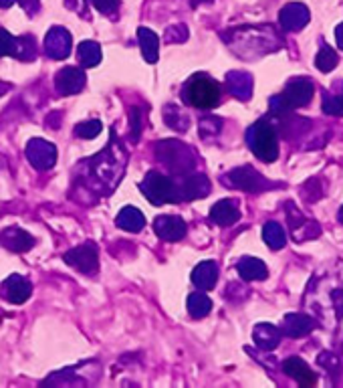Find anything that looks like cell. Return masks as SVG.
I'll use <instances>...</instances> for the list:
<instances>
[{"mask_svg":"<svg viewBox=\"0 0 343 388\" xmlns=\"http://www.w3.org/2000/svg\"><path fill=\"white\" fill-rule=\"evenodd\" d=\"M307 303L325 322L343 318V261L327 273H315L307 289Z\"/></svg>","mask_w":343,"mask_h":388,"instance_id":"cell-1","label":"cell"},{"mask_svg":"<svg viewBox=\"0 0 343 388\" xmlns=\"http://www.w3.org/2000/svg\"><path fill=\"white\" fill-rule=\"evenodd\" d=\"M246 140H249V146L256 158H261L265 162H275L279 158L277 129L273 128L267 119H261L254 126H251L249 134H246Z\"/></svg>","mask_w":343,"mask_h":388,"instance_id":"cell-2","label":"cell"},{"mask_svg":"<svg viewBox=\"0 0 343 388\" xmlns=\"http://www.w3.org/2000/svg\"><path fill=\"white\" fill-rule=\"evenodd\" d=\"M184 95H186V102L194 107L210 109L220 104V85L212 77L198 73L188 81Z\"/></svg>","mask_w":343,"mask_h":388,"instance_id":"cell-3","label":"cell"},{"mask_svg":"<svg viewBox=\"0 0 343 388\" xmlns=\"http://www.w3.org/2000/svg\"><path fill=\"white\" fill-rule=\"evenodd\" d=\"M281 95H283V99L287 102V105H289L291 109L305 107V105H309V102L313 99V95H315V85H313L311 79L295 77L285 85V91H283Z\"/></svg>","mask_w":343,"mask_h":388,"instance_id":"cell-4","label":"cell"},{"mask_svg":"<svg viewBox=\"0 0 343 388\" xmlns=\"http://www.w3.org/2000/svg\"><path fill=\"white\" fill-rule=\"evenodd\" d=\"M287 212H289V227H291V235L293 239L297 243H303V241H311V239H317L321 235V225L315 222V220L305 219L301 215V210H297L295 205H287Z\"/></svg>","mask_w":343,"mask_h":388,"instance_id":"cell-5","label":"cell"},{"mask_svg":"<svg viewBox=\"0 0 343 388\" xmlns=\"http://www.w3.org/2000/svg\"><path fill=\"white\" fill-rule=\"evenodd\" d=\"M311 18V13L305 4L301 2H291V4H285L279 13V23L283 31L293 33V31H301L303 26H307Z\"/></svg>","mask_w":343,"mask_h":388,"instance_id":"cell-6","label":"cell"},{"mask_svg":"<svg viewBox=\"0 0 343 388\" xmlns=\"http://www.w3.org/2000/svg\"><path fill=\"white\" fill-rule=\"evenodd\" d=\"M229 182L232 186L241 188V190H249V193H256V190H265L271 186V182H267L258 172L251 166L244 168L232 170L229 174Z\"/></svg>","mask_w":343,"mask_h":388,"instance_id":"cell-7","label":"cell"},{"mask_svg":"<svg viewBox=\"0 0 343 388\" xmlns=\"http://www.w3.org/2000/svg\"><path fill=\"white\" fill-rule=\"evenodd\" d=\"M283 372L287 376H291L293 380L299 387H315L317 384V374L309 368V364L305 360H301L299 356H291L283 362Z\"/></svg>","mask_w":343,"mask_h":388,"instance_id":"cell-8","label":"cell"},{"mask_svg":"<svg viewBox=\"0 0 343 388\" xmlns=\"http://www.w3.org/2000/svg\"><path fill=\"white\" fill-rule=\"evenodd\" d=\"M141 188L146 190V194L152 198V203L156 205H160V203H168V200H172L174 196V188H172V182L164 178L162 174H158V172H152L146 182L141 184Z\"/></svg>","mask_w":343,"mask_h":388,"instance_id":"cell-9","label":"cell"},{"mask_svg":"<svg viewBox=\"0 0 343 388\" xmlns=\"http://www.w3.org/2000/svg\"><path fill=\"white\" fill-rule=\"evenodd\" d=\"M315 328H317V322L311 316H305V313H287L285 320H283V325H281V332L289 338H301L311 334Z\"/></svg>","mask_w":343,"mask_h":388,"instance_id":"cell-10","label":"cell"},{"mask_svg":"<svg viewBox=\"0 0 343 388\" xmlns=\"http://www.w3.org/2000/svg\"><path fill=\"white\" fill-rule=\"evenodd\" d=\"M65 261L71 263L73 267H77L79 271L93 273L97 269V251L93 245L77 247L73 251H69L65 255Z\"/></svg>","mask_w":343,"mask_h":388,"instance_id":"cell-11","label":"cell"},{"mask_svg":"<svg viewBox=\"0 0 343 388\" xmlns=\"http://www.w3.org/2000/svg\"><path fill=\"white\" fill-rule=\"evenodd\" d=\"M69 49H71V35L61 28V26H55L53 31H49L47 35V51L55 59H63L69 55Z\"/></svg>","mask_w":343,"mask_h":388,"instance_id":"cell-12","label":"cell"},{"mask_svg":"<svg viewBox=\"0 0 343 388\" xmlns=\"http://www.w3.org/2000/svg\"><path fill=\"white\" fill-rule=\"evenodd\" d=\"M281 336H283V332L273 323H258L254 328V342H256L258 348L263 350L277 348L281 344Z\"/></svg>","mask_w":343,"mask_h":388,"instance_id":"cell-13","label":"cell"},{"mask_svg":"<svg viewBox=\"0 0 343 388\" xmlns=\"http://www.w3.org/2000/svg\"><path fill=\"white\" fill-rule=\"evenodd\" d=\"M210 217H212L214 222L227 227V225H232V222H236V220L241 219V212H239L236 203H232V200H220V203L214 205Z\"/></svg>","mask_w":343,"mask_h":388,"instance_id":"cell-14","label":"cell"},{"mask_svg":"<svg viewBox=\"0 0 343 388\" xmlns=\"http://www.w3.org/2000/svg\"><path fill=\"white\" fill-rule=\"evenodd\" d=\"M28 158L33 160V164H37L38 168H47V166H51L53 162H55V148H53L51 144L37 140V142L31 144V148H28Z\"/></svg>","mask_w":343,"mask_h":388,"instance_id":"cell-15","label":"cell"},{"mask_svg":"<svg viewBox=\"0 0 343 388\" xmlns=\"http://www.w3.org/2000/svg\"><path fill=\"white\" fill-rule=\"evenodd\" d=\"M239 273L242 275V279L246 281H258V279H265L268 275L267 265L261 261V259L254 257H244L239 263Z\"/></svg>","mask_w":343,"mask_h":388,"instance_id":"cell-16","label":"cell"},{"mask_svg":"<svg viewBox=\"0 0 343 388\" xmlns=\"http://www.w3.org/2000/svg\"><path fill=\"white\" fill-rule=\"evenodd\" d=\"M85 83V75L79 69H63L57 75V87L61 93H75L83 87Z\"/></svg>","mask_w":343,"mask_h":388,"instance_id":"cell-17","label":"cell"},{"mask_svg":"<svg viewBox=\"0 0 343 388\" xmlns=\"http://www.w3.org/2000/svg\"><path fill=\"white\" fill-rule=\"evenodd\" d=\"M156 231L160 237H164V239H180V237H184L186 233V225H184V220L176 219V217H164V219H158L156 220Z\"/></svg>","mask_w":343,"mask_h":388,"instance_id":"cell-18","label":"cell"},{"mask_svg":"<svg viewBox=\"0 0 343 388\" xmlns=\"http://www.w3.org/2000/svg\"><path fill=\"white\" fill-rule=\"evenodd\" d=\"M217 277H218V267L212 263V261H208V263H202L196 271H194V284L198 285L200 289H210V287H214L217 284Z\"/></svg>","mask_w":343,"mask_h":388,"instance_id":"cell-19","label":"cell"},{"mask_svg":"<svg viewBox=\"0 0 343 388\" xmlns=\"http://www.w3.org/2000/svg\"><path fill=\"white\" fill-rule=\"evenodd\" d=\"M229 87L234 95H239L241 99H249L253 93V77L246 73H230Z\"/></svg>","mask_w":343,"mask_h":388,"instance_id":"cell-20","label":"cell"},{"mask_svg":"<svg viewBox=\"0 0 343 388\" xmlns=\"http://www.w3.org/2000/svg\"><path fill=\"white\" fill-rule=\"evenodd\" d=\"M263 239H265V243H267L271 249H275V251H279L283 247L287 245V235H285V229L281 227L279 222H267L265 225V229H263Z\"/></svg>","mask_w":343,"mask_h":388,"instance_id":"cell-21","label":"cell"},{"mask_svg":"<svg viewBox=\"0 0 343 388\" xmlns=\"http://www.w3.org/2000/svg\"><path fill=\"white\" fill-rule=\"evenodd\" d=\"M339 63V57L333 47H330L327 43H321V49H319L317 57H315V67H317L321 73H330Z\"/></svg>","mask_w":343,"mask_h":388,"instance_id":"cell-22","label":"cell"},{"mask_svg":"<svg viewBox=\"0 0 343 388\" xmlns=\"http://www.w3.org/2000/svg\"><path fill=\"white\" fill-rule=\"evenodd\" d=\"M6 289H9V299L13 303H23L28 296H31V285L26 284L23 277L14 275L6 281Z\"/></svg>","mask_w":343,"mask_h":388,"instance_id":"cell-23","label":"cell"},{"mask_svg":"<svg viewBox=\"0 0 343 388\" xmlns=\"http://www.w3.org/2000/svg\"><path fill=\"white\" fill-rule=\"evenodd\" d=\"M138 33H140V45L143 49V57L153 63L158 59V37H156V33H152L150 28H140Z\"/></svg>","mask_w":343,"mask_h":388,"instance_id":"cell-24","label":"cell"},{"mask_svg":"<svg viewBox=\"0 0 343 388\" xmlns=\"http://www.w3.org/2000/svg\"><path fill=\"white\" fill-rule=\"evenodd\" d=\"M26 237H28V235H26L25 231H18V229H6L4 233H0V241L9 247V249H13V251H26L28 245L21 243V239H26Z\"/></svg>","mask_w":343,"mask_h":388,"instance_id":"cell-25","label":"cell"},{"mask_svg":"<svg viewBox=\"0 0 343 388\" xmlns=\"http://www.w3.org/2000/svg\"><path fill=\"white\" fill-rule=\"evenodd\" d=\"M323 112L325 114H330V116H343V85L342 91L337 93V95H331V93H323Z\"/></svg>","mask_w":343,"mask_h":388,"instance_id":"cell-26","label":"cell"},{"mask_svg":"<svg viewBox=\"0 0 343 388\" xmlns=\"http://www.w3.org/2000/svg\"><path fill=\"white\" fill-rule=\"evenodd\" d=\"M79 59L87 65V67H93L95 63H99L102 51H99V47H97L95 43L87 41V43H83V45L79 47Z\"/></svg>","mask_w":343,"mask_h":388,"instance_id":"cell-27","label":"cell"},{"mask_svg":"<svg viewBox=\"0 0 343 388\" xmlns=\"http://www.w3.org/2000/svg\"><path fill=\"white\" fill-rule=\"evenodd\" d=\"M119 225L124 229H127V231H140L141 227H143V217L136 208H126L121 212V217H119Z\"/></svg>","mask_w":343,"mask_h":388,"instance_id":"cell-28","label":"cell"},{"mask_svg":"<svg viewBox=\"0 0 343 388\" xmlns=\"http://www.w3.org/2000/svg\"><path fill=\"white\" fill-rule=\"evenodd\" d=\"M188 308H190V313L194 318H204L210 311L212 303H210V299L206 298L204 293H196V296H192L188 299Z\"/></svg>","mask_w":343,"mask_h":388,"instance_id":"cell-29","label":"cell"},{"mask_svg":"<svg viewBox=\"0 0 343 388\" xmlns=\"http://www.w3.org/2000/svg\"><path fill=\"white\" fill-rule=\"evenodd\" d=\"M186 193H188V196L190 198H194V196H206V193H208V180L204 178V176H192V178H188V184H186Z\"/></svg>","mask_w":343,"mask_h":388,"instance_id":"cell-30","label":"cell"},{"mask_svg":"<svg viewBox=\"0 0 343 388\" xmlns=\"http://www.w3.org/2000/svg\"><path fill=\"white\" fill-rule=\"evenodd\" d=\"M99 131H102V124L99 122H87V124H83V126L77 128V134L81 138H95Z\"/></svg>","mask_w":343,"mask_h":388,"instance_id":"cell-31","label":"cell"},{"mask_svg":"<svg viewBox=\"0 0 343 388\" xmlns=\"http://www.w3.org/2000/svg\"><path fill=\"white\" fill-rule=\"evenodd\" d=\"M14 45L16 41L6 31L0 28V55H14Z\"/></svg>","mask_w":343,"mask_h":388,"instance_id":"cell-32","label":"cell"},{"mask_svg":"<svg viewBox=\"0 0 343 388\" xmlns=\"http://www.w3.org/2000/svg\"><path fill=\"white\" fill-rule=\"evenodd\" d=\"M319 364H321V366H325V368L330 370L331 374H333V368H335V370L339 368V362H337V358H335L333 354H330V352H323V354L319 356Z\"/></svg>","mask_w":343,"mask_h":388,"instance_id":"cell-33","label":"cell"},{"mask_svg":"<svg viewBox=\"0 0 343 388\" xmlns=\"http://www.w3.org/2000/svg\"><path fill=\"white\" fill-rule=\"evenodd\" d=\"M93 4L102 13H111L115 6H117V0H93Z\"/></svg>","mask_w":343,"mask_h":388,"instance_id":"cell-34","label":"cell"},{"mask_svg":"<svg viewBox=\"0 0 343 388\" xmlns=\"http://www.w3.org/2000/svg\"><path fill=\"white\" fill-rule=\"evenodd\" d=\"M21 2V6L28 11V13H33V11H37L38 9V0H18Z\"/></svg>","mask_w":343,"mask_h":388,"instance_id":"cell-35","label":"cell"},{"mask_svg":"<svg viewBox=\"0 0 343 388\" xmlns=\"http://www.w3.org/2000/svg\"><path fill=\"white\" fill-rule=\"evenodd\" d=\"M335 41H337V47L343 51V23H339L335 28Z\"/></svg>","mask_w":343,"mask_h":388,"instance_id":"cell-36","label":"cell"},{"mask_svg":"<svg viewBox=\"0 0 343 388\" xmlns=\"http://www.w3.org/2000/svg\"><path fill=\"white\" fill-rule=\"evenodd\" d=\"M14 0H0V6H11Z\"/></svg>","mask_w":343,"mask_h":388,"instance_id":"cell-37","label":"cell"},{"mask_svg":"<svg viewBox=\"0 0 343 388\" xmlns=\"http://www.w3.org/2000/svg\"><path fill=\"white\" fill-rule=\"evenodd\" d=\"M337 219H339V222H342V225H343V207L339 208V215H337Z\"/></svg>","mask_w":343,"mask_h":388,"instance_id":"cell-38","label":"cell"},{"mask_svg":"<svg viewBox=\"0 0 343 388\" xmlns=\"http://www.w3.org/2000/svg\"><path fill=\"white\" fill-rule=\"evenodd\" d=\"M202 2H208V0H192V4L196 6V4H202Z\"/></svg>","mask_w":343,"mask_h":388,"instance_id":"cell-39","label":"cell"}]
</instances>
